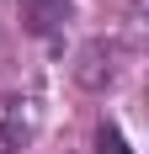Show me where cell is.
<instances>
[{
    "instance_id": "2",
    "label": "cell",
    "mask_w": 149,
    "mask_h": 154,
    "mask_svg": "<svg viewBox=\"0 0 149 154\" xmlns=\"http://www.w3.org/2000/svg\"><path fill=\"white\" fill-rule=\"evenodd\" d=\"M74 16V0H21V32L32 37H53Z\"/></svg>"
},
{
    "instance_id": "1",
    "label": "cell",
    "mask_w": 149,
    "mask_h": 154,
    "mask_svg": "<svg viewBox=\"0 0 149 154\" xmlns=\"http://www.w3.org/2000/svg\"><path fill=\"white\" fill-rule=\"evenodd\" d=\"M74 80H80L85 91H106V85L117 80V43L90 37V43L80 48V59H74Z\"/></svg>"
},
{
    "instance_id": "3",
    "label": "cell",
    "mask_w": 149,
    "mask_h": 154,
    "mask_svg": "<svg viewBox=\"0 0 149 154\" xmlns=\"http://www.w3.org/2000/svg\"><path fill=\"white\" fill-rule=\"evenodd\" d=\"M27 133H32V112H27V101L0 96V154H16L21 143H27Z\"/></svg>"
},
{
    "instance_id": "4",
    "label": "cell",
    "mask_w": 149,
    "mask_h": 154,
    "mask_svg": "<svg viewBox=\"0 0 149 154\" xmlns=\"http://www.w3.org/2000/svg\"><path fill=\"white\" fill-rule=\"evenodd\" d=\"M96 154H133L128 138L117 133V122H101V128H96Z\"/></svg>"
}]
</instances>
